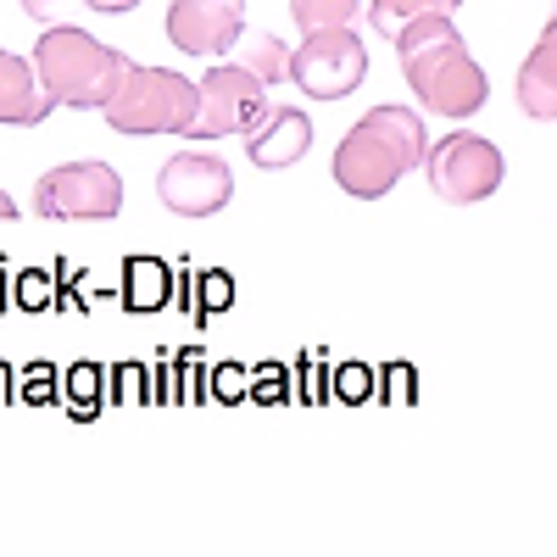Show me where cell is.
Instances as JSON below:
<instances>
[{
	"label": "cell",
	"instance_id": "cell-8",
	"mask_svg": "<svg viewBox=\"0 0 557 557\" xmlns=\"http://www.w3.org/2000/svg\"><path fill=\"white\" fill-rule=\"evenodd\" d=\"M39 218H117L123 212V178L107 162H67L34 184Z\"/></svg>",
	"mask_w": 557,
	"mask_h": 557
},
{
	"label": "cell",
	"instance_id": "cell-6",
	"mask_svg": "<svg viewBox=\"0 0 557 557\" xmlns=\"http://www.w3.org/2000/svg\"><path fill=\"white\" fill-rule=\"evenodd\" d=\"M285 78L301 84V96H312V101H346L368 78V45H362V34H351V23L318 28L290 51Z\"/></svg>",
	"mask_w": 557,
	"mask_h": 557
},
{
	"label": "cell",
	"instance_id": "cell-3",
	"mask_svg": "<svg viewBox=\"0 0 557 557\" xmlns=\"http://www.w3.org/2000/svg\"><path fill=\"white\" fill-rule=\"evenodd\" d=\"M34 73L45 84V96L57 107H78V112H101L107 96L117 89V78L128 73V57L101 45L96 34L51 23L34 45Z\"/></svg>",
	"mask_w": 557,
	"mask_h": 557
},
{
	"label": "cell",
	"instance_id": "cell-13",
	"mask_svg": "<svg viewBox=\"0 0 557 557\" xmlns=\"http://www.w3.org/2000/svg\"><path fill=\"white\" fill-rule=\"evenodd\" d=\"M519 107L530 123H552L557 117V28L546 23L535 51L519 67Z\"/></svg>",
	"mask_w": 557,
	"mask_h": 557
},
{
	"label": "cell",
	"instance_id": "cell-1",
	"mask_svg": "<svg viewBox=\"0 0 557 557\" xmlns=\"http://www.w3.org/2000/svg\"><path fill=\"white\" fill-rule=\"evenodd\" d=\"M396 62H401V78L412 84V96L424 112L435 117H474L485 101H491V78L485 67L469 57V45H462L457 23L446 12H424V17H407L396 34Z\"/></svg>",
	"mask_w": 557,
	"mask_h": 557
},
{
	"label": "cell",
	"instance_id": "cell-20",
	"mask_svg": "<svg viewBox=\"0 0 557 557\" xmlns=\"http://www.w3.org/2000/svg\"><path fill=\"white\" fill-rule=\"evenodd\" d=\"M0 218H17V201H12L7 190H0Z\"/></svg>",
	"mask_w": 557,
	"mask_h": 557
},
{
	"label": "cell",
	"instance_id": "cell-12",
	"mask_svg": "<svg viewBox=\"0 0 557 557\" xmlns=\"http://www.w3.org/2000/svg\"><path fill=\"white\" fill-rule=\"evenodd\" d=\"M51 112H57V101L45 96L34 62H23L17 51H0V123L39 128V123H51Z\"/></svg>",
	"mask_w": 557,
	"mask_h": 557
},
{
	"label": "cell",
	"instance_id": "cell-16",
	"mask_svg": "<svg viewBox=\"0 0 557 557\" xmlns=\"http://www.w3.org/2000/svg\"><path fill=\"white\" fill-rule=\"evenodd\" d=\"M362 12V0H290V17L301 34H318V28H346L351 17Z\"/></svg>",
	"mask_w": 557,
	"mask_h": 557
},
{
	"label": "cell",
	"instance_id": "cell-19",
	"mask_svg": "<svg viewBox=\"0 0 557 557\" xmlns=\"http://www.w3.org/2000/svg\"><path fill=\"white\" fill-rule=\"evenodd\" d=\"M89 12H101V17H117V12H134L139 0H84Z\"/></svg>",
	"mask_w": 557,
	"mask_h": 557
},
{
	"label": "cell",
	"instance_id": "cell-4",
	"mask_svg": "<svg viewBox=\"0 0 557 557\" xmlns=\"http://www.w3.org/2000/svg\"><path fill=\"white\" fill-rule=\"evenodd\" d=\"M101 117H107V128L134 134V139H146V134H184L190 117H196V78H184L173 67H139V62H128V73L117 78V89L107 96Z\"/></svg>",
	"mask_w": 557,
	"mask_h": 557
},
{
	"label": "cell",
	"instance_id": "cell-18",
	"mask_svg": "<svg viewBox=\"0 0 557 557\" xmlns=\"http://www.w3.org/2000/svg\"><path fill=\"white\" fill-rule=\"evenodd\" d=\"M23 12H28L34 23H51V17L62 12V0H23Z\"/></svg>",
	"mask_w": 557,
	"mask_h": 557
},
{
	"label": "cell",
	"instance_id": "cell-7",
	"mask_svg": "<svg viewBox=\"0 0 557 557\" xmlns=\"http://www.w3.org/2000/svg\"><path fill=\"white\" fill-rule=\"evenodd\" d=\"M268 84L257 73H246L240 62H212L196 78V117H190V139H223V134H246L262 112H268Z\"/></svg>",
	"mask_w": 557,
	"mask_h": 557
},
{
	"label": "cell",
	"instance_id": "cell-10",
	"mask_svg": "<svg viewBox=\"0 0 557 557\" xmlns=\"http://www.w3.org/2000/svg\"><path fill=\"white\" fill-rule=\"evenodd\" d=\"M168 39L184 57L218 62L246 34V0H168Z\"/></svg>",
	"mask_w": 557,
	"mask_h": 557
},
{
	"label": "cell",
	"instance_id": "cell-15",
	"mask_svg": "<svg viewBox=\"0 0 557 557\" xmlns=\"http://www.w3.org/2000/svg\"><path fill=\"white\" fill-rule=\"evenodd\" d=\"M462 7V0H368V23H374V34H396L407 17H424V12H457Z\"/></svg>",
	"mask_w": 557,
	"mask_h": 557
},
{
	"label": "cell",
	"instance_id": "cell-17",
	"mask_svg": "<svg viewBox=\"0 0 557 557\" xmlns=\"http://www.w3.org/2000/svg\"><path fill=\"white\" fill-rule=\"evenodd\" d=\"M123 278H128V301H134L139 312H151V307L168 301V268H162L157 257H134Z\"/></svg>",
	"mask_w": 557,
	"mask_h": 557
},
{
	"label": "cell",
	"instance_id": "cell-2",
	"mask_svg": "<svg viewBox=\"0 0 557 557\" xmlns=\"http://www.w3.org/2000/svg\"><path fill=\"white\" fill-rule=\"evenodd\" d=\"M424 146H430L424 117H418L412 107L385 101L374 112H362L351 123V134L335 146V184L357 201H380L424 162Z\"/></svg>",
	"mask_w": 557,
	"mask_h": 557
},
{
	"label": "cell",
	"instance_id": "cell-14",
	"mask_svg": "<svg viewBox=\"0 0 557 557\" xmlns=\"http://www.w3.org/2000/svg\"><path fill=\"white\" fill-rule=\"evenodd\" d=\"M228 62H240L246 73H257L262 84H285V67H290V45L278 34H240L235 45H228Z\"/></svg>",
	"mask_w": 557,
	"mask_h": 557
},
{
	"label": "cell",
	"instance_id": "cell-5",
	"mask_svg": "<svg viewBox=\"0 0 557 557\" xmlns=\"http://www.w3.org/2000/svg\"><path fill=\"white\" fill-rule=\"evenodd\" d=\"M424 178H430V190L446 201V207H474L485 196L502 190V151L491 146V139L469 134V128H457L446 139H435V146H424Z\"/></svg>",
	"mask_w": 557,
	"mask_h": 557
},
{
	"label": "cell",
	"instance_id": "cell-11",
	"mask_svg": "<svg viewBox=\"0 0 557 557\" xmlns=\"http://www.w3.org/2000/svg\"><path fill=\"white\" fill-rule=\"evenodd\" d=\"M240 139H246V157L262 173H278V168H296L312 151V117L301 107H268Z\"/></svg>",
	"mask_w": 557,
	"mask_h": 557
},
{
	"label": "cell",
	"instance_id": "cell-9",
	"mask_svg": "<svg viewBox=\"0 0 557 557\" xmlns=\"http://www.w3.org/2000/svg\"><path fill=\"white\" fill-rule=\"evenodd\" d=\"M157 196L178 218H212V212L228 207V196H235V173H228V162L212 157V151H178L157 173Z\"/></svg>",
	"mask_w": 557,
	"mask_h": 557
}]
</instances>
